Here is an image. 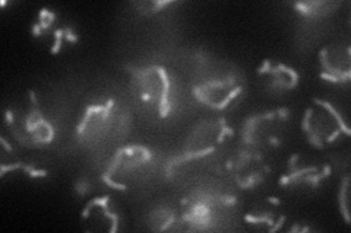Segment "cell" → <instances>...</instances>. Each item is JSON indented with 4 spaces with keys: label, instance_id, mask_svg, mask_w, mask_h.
Segmentation results:
<instances>
[{
    "label": "cell",
    "instance_id": "9",
    "mask_svg": "<svg viewBox=\"0 0 351 233\" xmlns=\"http://www.w3.org/2000/svg\"><path fill=\"white\" fill-rule=\"evenodd\" d=\"M347 184H348V180H346V182H344V187H343V190H341V204H343V212H344V215H346V219L348 220V215H347V207H346V193H347Z\"/></svg>",
    "mask_w": 351,
    "mask_h": 233
},
{
    "label": "cell",
    "instance_id": "8",
    "mask_svg": "<svg viewBox=\"0 0 351 233\" xmlns=\"http://www.w3.org/2000/svg\"><path fill=\"white\" fill-rule=\"evenodd\" d=\"M261 72L269 73L272 76L274 86L281 87V90H290V87H294L295 85H298V81H299L295 72L284 64L269 66L267 70H261Z\"/></svg>",
    "mask_w": 351,
    "mask_h": 233
},
{
    "label": "cell",
    "instance_id": "3",
    "mask_svg": "<svg viewBox=\"0 0 351 233\" xmlns=\"http://www.w3.org/2000/svg\"><path fill=\"white\" fill-rule=\"evenodd\" d=\"M149 152L141 146H132L119 150L104 174L106 182L114 188H122L119 181L139 169L142 165H145L149 161Z\"/></svg>",
    "mask_w": 351,
    "mask_h": 233
},
{
    "label": "cell",
    "instance_id": "5",
    "mask_svg": "<svg viewBox=\"0 0 351 233\" xmlns=\"http://www.w3.org/2000/svg\"><path fill=\"white\" fill-rule=\"evenodd\" d=\"M230 130L224 126L221 121L217 123H206L197 128L189 139L188 143V156L195 154V156H201V154L210 153L218 143H221L228 135Z\"/></svg>",
    "mask_w": 351,
    "mask_h": 233
},
{
    "label": "cell",
    "instance_id": "2",
    "mask_svg": "<svg viewBox=\"0 0 351 233\" xmlns=\"http://www.w3.org/2000/svg\"><path fill=\"white\" fill-rule=\"evenodd\" d=\"M141 99L148 105H154L162 117L170 111V79L167 72L158 66L141 69L136 73Z\"/></svg>",
    "mask_w": 351,
    "mask_h": 233
},
{
    "label": "cell",
    "instance_id": "4",
    "mask_svg": "<svg viewBox=\"0 0 351 233\" xmlns=\"http://www.w3.org/2000/svg\"><path fill=\"white\" fill-rule=\"evenodd\" d=\"M241 92V86L233 77L221 81H211L195 86V96L197 101L217 109L226 108Z\"/></svg>",
    "mask_w": 351,
    "mask_h": 233
},
{
    "label": "cell",
    "instance_id": "6",
    "mask_svg": "<svg viewBox=\"0 0 351 233\" xmlns=\"http://www.w3.org/2000/svg\"><path fill=\"white\" fill-rule=\"evenodd\" d=\"M324 77L332 82H346L350 77V50L326 47L321 51Z\"/></svg>",
    "mask_w": 351,
    "mask_h": 233
},
{
    "label": "cell",
    "instance_id": "7",
    "mask_svg": "<svg viewBox=\"0 0 351 233\" xmlns=\"http://www.w3.org/2000/svg\"><path fill=\"white\" fill-rule=\"evenodd\" d=\"M110 108H112V102L108 105H97L88 108L78 128L80 136L85 139L95 137L106 126V121L110 115Z\"/></svg>",
    "mask_w": 351,
    "mask_h": 233
},
{
    "label": "cell",
    "instance_id": "1",
    "mask_svg": "<svg viewBox=\"0 0 351 233\" xmlns=\"http://www.w3.org/2000/svg\"><path fill=\"white\" fill-rule=\"evenodd\" d=\"M315 104L313 108L307 109L303 120V128L316 146L334 141L341 131L348 135L350 131L341 115L331 105L322 101H315Z\"/></svg>",
    "mask_w": 351,
    "mask_h": 233
}]
</instances>
